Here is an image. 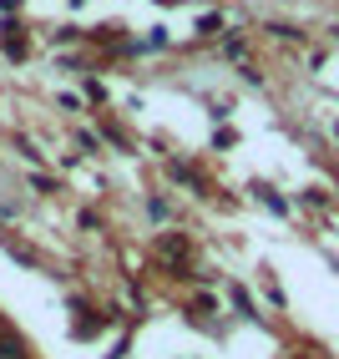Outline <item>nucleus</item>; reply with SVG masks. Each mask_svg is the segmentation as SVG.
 <instances>
[{
  "mask_svg": "<svg viewBox=\"0 0 339 359\" xmlns=\"http://www.w3.org/2000/svg\"><path fill=\"white\" fill-rule=\"evenodd\" d=\"M182 253H187V243H182V238H157V258H167V263H173L178 273H187Z\"/></svg>",
  "mask_w": 339,
  "mask_h": 359,
  "instance_id": "nucleus-1",
  "label": "nucleus"
},
{
  "mask_svg": "<svg viewBox=\"0 0 339 359\" xmlns=\"http://www.w3.org/2000/svg\"><path fill=\"white\" fill-rule=\"evenodd\" d=\"M0 359H26V344H15V339H0Z\"/></svg>",
  "mask_w": 339,
  "mask_h": 359,
  "instance_id": "nucleus-2",
  "label": "nucleus"
}]
</instances>
